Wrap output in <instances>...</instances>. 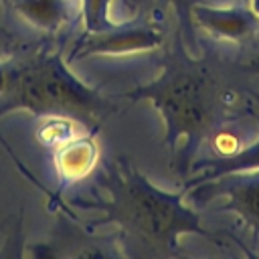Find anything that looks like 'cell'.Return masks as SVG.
<instances>
[{
    "mask_svg": "<svg viewBox=\"0 0 259 259\" xmlns=\"http://www.w3.org/2000/svg\"><path fill=\"white\" fill-rule=\"evenodd\" d=\"M34 30L55 34L67 26L81 12V4L75 0H6Z\"/></svg>",
    "mask_w": 259,
    "mask_h": 259,
    "instance_id": "obj_9",
    "label": "cell"
},
{
    "mask_svg": "<svg viewBox=\"0 0 259 259\" xmlns=\"http://www.w3.org/2000/svg\"><path fill=\"white\" fill-rule=\"evenodd\" d=\"M36 257H123L117 235L99 237L71 219L69 212H61L47 243L32 249Z\"/></svg>",
    "mask_w": 259,
    "mask_h": 259,
    "instance_id": "obj_6",
    "label": "cell"
},
{
    "mask_svg": "<svg viewBox=\"0 0 259 259\" xmlns=\"http://www.w3.org/2000/svg\"><path fill=\"white\" fill-rule=\"evenodd\" d=\"M253 168H259V138L239 152H231V154H223L217 158H204V160L194 162L190 166L186 184L217 178V176H223L229 172L253 170Z\"/></svg>",
    "mask_w": 259,
    "mask_h": 259,
    "instance_id": "obj_10",
    "label": "cell"
},
{
    "mask_svg": "<svg viewBox=\"0 0 259 259\" xmlns=\"http://www.w3.org/2000/svg\"><path fill=\"white\" fill-rule=\"evenodd\" d=\"M109 6L111 0H81V16L85 22V30L97 32L115 26L117 22L109 18Z\"/></svg>",
    "mask_w": 259,
    "mask_h": 259,
    "instance_id": "obj_12",
    "label": "cell"
},
{
    "mask_svg": "<svg viewBox=\"0 0 259 259\" xmlns=\"http://www.w3.org/2000/svg\"><path fill=\"white\" fill-rule=\"evenodd\" d=\"M24 109L36 119H69L97 134L117 103L83 83L51 40H28L0 57V117Z\"/></svg>",
    "mask_w": 259,
    "mask_h": 259,
    "instance_id": "obj_3",
    "label": "cell"
},
{
    "mask_svg": "<svg viewBox=\"0 0 259 259\" xmlns=\"http://www.w3.org/2000/svg\"><path fill=\"white\" fill-rule=\"evenodd\" d=\"M26 42H28L26 38H22L20 34L12 32L8 26H4V24L0 22V57H6V55H10V53L18 51V49L24 47Z\"/></svg>",
    "mask_w": 259,
    "mask_h": 259,
    "instance_id": "obj_13",
    "label": "cell"
},
{
    "mask_svg": "<svg viewBox=\"0 0 259 259\" xmlns=\"http://www.w3.org/2000/svg\"><path fill=\"white\" fill-rule=\"evenodd\" d=\"M200 2V0H152V4L156 8H166V6H172L174 12H176V18H178V30L186 42L188 49H194L198 47V40H196V34H194V24H192V16H190V10L192 6Z\"/></svg>",
    "mask_w": 259,
    "mask_h": 259,
    "instance_id": "obj_11",
    "label": "cell"
},
{
    "mask_svg": "<svg viewBox=\"0 0 259 259\" xmlns=\"http://www.w3.org/2000/svg\"><path fill=\"white\" fill-rule=\"evenodd\" d=\"M257 79L259 59H235L210 47L194 57L176 30L164 53L160 75L132 89L127 99L150 101L160 111L172 166L188 178L200 146L251 107L257 97Z\"/></svg>",
    "mask_w": 259,
    "mask_h": 259,
    "instance_id": "obj_1",
    "label": "cell"
},
{
    "mask_svg": "<svg viewBox=\"0 0 259 259\" xmlns=\"http://www.w3.org/2000/svg\"><path fill=\"white\" fill-rule=\"evenodd\" d=\"M249 8H251L253 14L259 18V0H249Z\"/></svg>",
    "mask_w": 259,
    "mask_h": 259,
    "instance_id": "obj_14",
    "label": "cell"
},
{
    "mask_svg": "<svg viewBox=\"0 0 259 259\" xmlns=\"http://www.w3.org/2000/svg\"><path fill=\"white\" fill-rule=\"evenodd\" d=\"M101 198L93 202L103 223L117 227L121 255L130 259H168L180 255V237L194 233L212 241L221 233L206 229L200 214L184 202V190L166 192L150 182L125 158H107L91 174Z\"/></svg>",
    "mask_w": 259,
    "mask_h": 259,
    "instance_id": "obj_2",
    "label": "cell"
},
{
    "mask_svg": "<svg viewBox=\"0 0 259 259\" xmlns=\"http://www.w3.org/2000/svg\"><path fill=\"white\" fill-rule=\"evenodd\" d=\"M184 198L206 204L212 198H225L221 210L235 212L241 223L259 239V168L229 172L217 178L184 184Z\"/></svg>",
    "mask_w": 259,
    "mask_h": 259,
    "instance_id": "obj_4",
    "label": "cell"
},
{
    "mask_svg": "<svg viewBox=\"0 0 259 259\" xmlns=\"http://www.w3.org/2000/svg\"><path fill=\"white\" fill-rule=\"evenodd\" d=\"M93 132L71 136L55 146V170L59 178V192L83 178H89L97 168L99 148Z\"/></svg>",
    "mask_w": 259,
    "mask_h": 259,
    "instance_id": "obj_8",
    "label": "cell"
},
{
    "mask_svg": "<svg viewBox=\"0 0 259 259\" xmlns=\"http://www.w3.org/2000/svg\"><path fill=\"white\" fill-rule=\"evenodd\" d=\"M190 16L194 28L237 45L249 42L259 26V18L249 6H210L200 0L192 6Z\"/></svg>",
    "mask_w": 259,
    "mask_h": 259,
    "instance_id": "obj_7",
    "label": "cell"
},
{
    "mask_svg": "<svg viewBox=\"0 0 259 259\" xmlns=\"http://www.w3.org/2000/svg\"><path fill=\"white\" fill-rule=\"evenodd\" d=\"M164 45V32L150 18L138 16L132 22L115 24L105 30H85L69 51L67 61L87 59L95 55H121L136 51H154Z\"/></svg>",
    "mask_w": 259,
    "mask_h": 259,
    "instance_id": "obj_5",
    "label": "cell"
},
{
    "mask_svg": "<svg viewBox=\"0 0 259 259\" xmlns=\"http://www.w3.org/2000/svg\"><path fill=\"white\" fill-rule=\"evenodd\" d=\"M0 2H6V0H0Z\"/></svg>",
    "mask_w": 259,
    "mask_h": 259,
    "instance_id": "obj_15",
    "label": "cell"
}]
</instances>
